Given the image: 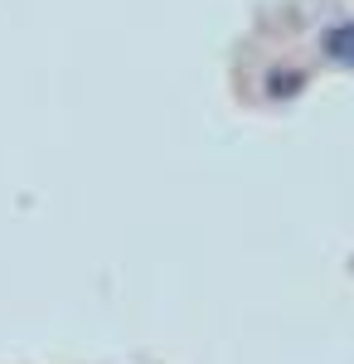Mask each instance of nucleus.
Wrapping results in <instances>:
<instances>
[{"mask_svg":"<svg viewBox=\"0 0 354 364\" xmlns=\"http://www.w3.org/2000/svg\"><path fill=\"white\" fill-rule=\"evenodd\" d=\"M326 49L335 63H354V25H335L326 34Z\"/></svg>","mask_w":354,"mask_h":364,"instance_id":"nucleus-1","label":"nucleus"},{"mask_svg":"<svg viewBox=\"0 0 354 364\" xmlns=\"http://www.w3.org/2000/svg\"><path fill=\"white\" fill-rule=\"evenodd\" d=\"M296 83L301 78H291V73H286V78H272V92H296Z\"/></svg>","mask_w":354,"mask_h":364,"instance_id":"nucleus-2","label":"nucleus"}]
</instances>
